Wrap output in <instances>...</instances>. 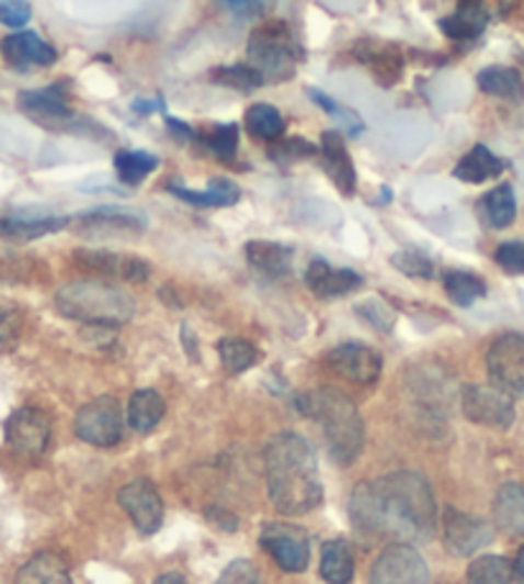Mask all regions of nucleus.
Masks as SVG:
<instances>
[{"mask_svg":"<svg viewBox=\"0 0 524 584\" xmlns=\"http://www.w3.org/2000/svg\"><path fill=\"white\" fill-rule=\"evenodd\" d=\"M487 372L512 397L524 395V334H504L489 346Z\"/></svg>","mask_w":524,"mask_h":584,"instance_id":"nucleus-8","label":"nucleus"},{"mask_svg":"<svg viewBox=\"0 0 524 584\" xmlns=\"http://www.w3.org/2000/svg\"><path fill=\"white\" fill-rule=\"evenodd\" d=\"M349 513L364 534L397 538L399 543L428 541L435 530V495L418 472H395L361 482L353 490Z\"/></svg>","mask_w":524,"mask_h":584,"instance_id":"nucleus-1","label":"nucleus"},{"mask_svg":"<svg viewBox=\"0 0 524 584\" xmlns=\"http://www.w3.org/2000/svg\"><path fill=\"white\" fill-rule=\"evenodd\" d=\"M167 128L172 131L176 138H192V136H195V131H192L187 123L176 121V119H172V115H167Z\"/></svg>","mask_w":524,"mask_h":584,"instance_id":"nucleus-49","label":"nucleus"},{"mask_svg":"<svg viewBox=\"0 0 524 584\" xmlns=\"http://www.w3.org/2000/svg\"><path fill=\"white\" fill-rule=\"evenodd\" d=\"M430 572L412 543L387 546L372 566V584H428Z\"/></svg>","mask_w":524,"mask_h":584,"instance_id":"nucleus-10","label":"nucleus"},{"mask_svg":"<svg viewBox=\"0 0 524 584\" xmlns=\"http://www.w3.org/2000/svg\"><path fill=\"white\" fill-rule=\"evenodd\" d=\"M356 57L361 65L372 67V72L381 85H395L402 77V54L395 46L364 42L356 46Z\"/></svg>","mask_w":524,"mask_h":584,"instance_id":"nucleus-27","label":"nucleus"},{"mask_svg":"<svg viewBox=\"0 0 524 584\" xmlns=\"http://www.w3.org/2000/svg\"><path fill=\"white\" fill-rule=\"evenodd\" d=\"M115 175L123 184L134 188L141 180H146L153 169L159 167V159L149 151H118L113 159Z\"/></svg>","mask_w":524,"mask_h":584,"instance_id":"nucleus-35","label":"nucleus"},{"mask_svg":"<svg viewBox=\"0 0 524 584\" xmlns=\"http://www.w3.org/2000/svg\"><path fill=\"white\" fill-rule=\"evenodd\" d=\"M506 169V161L499 159L494 151L489 149V146L483 144H476L471 151L464 154V157L458 159L456 169H453V175L458 177L460 182H468V184H481L487 180H494Z\"/></svg>","mask_w":524,"mask_h":584,"instance_id":"nucleus-24","label":"nucleus"},{"mask_svg":"<svg viewBox=\"0 0 524 584\" xmlns=\"http://www.w3.org/2000/svg\"><path fill=\"white\" fill-rule=\"evenodd\" d=\"M307 92H310V98L315 100V105H320L322 111L330 113L335 121H341V123H343V126H345V134L358 136L361 131H364V123H361V119H358L356 113L351 111V108H345V105H341V103H335L333 98L326 96V92L315 90V88H310Z\"/></svg>","mask_w":524,"mask_h":584,"instance_id":"nucleus-41","label":"nucleus"},{"mask_svg":"<svg viewBox=\"0 0 524 584\" xmlns=\"http://www.w3.org/2000/svg\"><path fill=\"white\" fill-rule=\"evenodd\" d=\"M77 265L90 269L100 277H111V280L123 282H146L151 274L149 261L134 257V254L121 251H105V249H80L75 251Z\"/></svg>","mask_w":524,"mask_h":584,"instance_id":"nucleus-13","label":"nucleus"},{"mask_svg":"<svg viewBox=\"0 0 524 584\" xmlns=\"http://www.w3.org/2000/svg\"><path fill=\"white\" fill-rule=\"evenodd\" d=\"M218 357L220 364L230 374H243L259 361V349L251 341L238 336H226L218 341Z\"/></svg>","mask_w":524,"mask_h":584,"instance_id":"nucleus-34","label":"nucleus"},{"mask_svg":"<svg viewBox=\"0 0 524 584\" xmlns=\"http://www.w3.org/2000/svg\"><path fill=\"white\" fill-rule=\"evenodd\" d=\"M464 413L468 420L497 430L512 428L517 418L512 395L497 384H468L464 390Z\"/></svg>","mask_w":524,"mask_h":584,"instance_id":"nucleus-7","label":"nucleus"},{"mask_svg":"<svg viewBox=\"0 0 524 584\" xmlns=\"http://www.w3.org/2000/svg\"><path fill=\"white\" fill-rule=\"evenodd\" d=\"M445 292H448V297L456 305L471 307L474 303H479L481 297H487V282L471 272L453 269V272L445 274Z\"/></svg>","mask_w":524,"mask_h":584,"instance_id":"nucleus-36","label":"nucleus"},{"mask_svg":"<svg viewBox=\"0 0 524 584\" xmlns=\"http://www.w3.org/2000/svg\"><path fill=\"white\" fill-rule=\"evenodd\" d=\"M164 397L157 390H138L128 400V426L136 434H151L164 418Z\"/></svg>","mask_w":524,"mask_h":584,"instance_id":"nucleus-29","label":"nucleus"},{"mask_svg":"<svg viewBox=\"0 0 524 584\" xmlns=\"http://www.w3.org/2000/svg\"><path fill=\"white\" fill-rule=\"evenodd\" d=\"M512 576V564L504 557H497V553L471 561L466 572L468 584H510Z\"/></svg>","mask_w":524,"mask_h":584,"instance_id":"nucleus-37","label":"nucleus"},{"mask_svg":"<svg viewBox=\"0 0 524 584\" xmlns=\"http://www.w3.org/2000/svg\"><path fill=\"white\" fill-rule=\"evenodd\" d=\"M218 584H259V576L249 561H233V566L220 576Z\"/></svg>","mask_w":524,"mask_h":584,"instance_id":"nucleus-47","label":"nucleus"},{"mask_svg":"<svg viewBox=\"0 0 524 584\" xmlns=\"http://www.w3.org/2000/svg\"><path fill=\"white\" fill-rule=\"evenodd\" d=\"M494 518L499 526L510 534L524 536V487L517 482H506L497 492L494 499Z\"/></svg>","mask_w":524,"mask_h":584,"instance_id":"nucleus-30","label":"nucleus"},{"mask_svg":"<svg viewBox=\"0 0 524 584\" xmlns=\"http://www.w3.org/2000/svg\"><path fill=\"white\" fill-rule=\"evenodd\" d=\"M246 259L264 277H284L292 269V249L276 242H249L246 244Z\"/></svg>","mask_w":524,"mask_h":584,"instance_id":"nucleus-26","label":"nucleus"},{"mask_svg":"<svg viewBox=\"0 0 524 584\" xmlns=\"http://www.w3.org/2000/svg\"><path fill=\"white\" fill-rule=\"evenodd\" d=\"M261 546L272 553V559L284 572H305L307 561H310L307 536L299 528L287 526V523H266L261 530Z\"/></svg>","mask_w":524,"mask_h":584,"instance_id":"nucleus-11","label":"nucleus"},{"mask_svg":"<svg viewBox=\"0 0 524 584\" xmlns=\"http://www.w3.org/2000/svg\"><path fill=\"white\" fill-rule=\"evenodd\" d=\"M305 52L295 31L284 21H266L249 36V65L257 67L266 82H287Z\"/></svg>","mask_w":524,"mask_h":584,"instance_id":"nucleus-5","label":"nucleus"},{"mask_svg":"<svg viewBox=\"0 0 524 584\" xmlns=\"http://www.w3.org/2000/svg\"><path fill=\"white\" fill-rule=\"evenodd\" d=\"M356 311L364 315V318L372 323V326H376L379 330H391V326H395V321H397V315L395 311H391V307L387 303H381L379 297H372V300H366V303H361Z\"/></svg>","mask_w":524,"mask_h":584,"instance_id":"nucleus-44","label":"nucleus"},{"mask_svg":"<svg viewBox=\"0 0 524 584\" xmlns=\"http://www.w3.org/2000/svg\"><path fill=\"white\" fill-rule=\"evenodd\" d=\"M269 497L284 515H305L322 503V482L315 449L299 434L284 430L264 451Z\"/></svg>","mask_w":524,"mask_h":584,"instance_id":"nucleus-2","label":"nucleus"},{"mask_svg":"<svg viewBox=\"0 0 524 584\" xmlns=\"http://www.w3.org/2000/svg\"><path fill=\"white\" fill-rule=\"evenodd\" d=\"M328 367L343 380L374 384L381 374V357L366 344H341L328 353Z\"/></svg>","mask_w":524,"mask_h":584,"instance_id":"nucleus-14","label":"nucleus"},{"mask_svg":"<svg viewBox=\"0 0 524 584\" xmlns=\"http://www.w3.org/2000/svg\"><path fill=\"white\" fill-rule=\"evenodd\" d=\"M153 584H187V580H184L182 574L169 572V574H161V576H157V580H153Z\"/></svg>","mask_w":524,"mask_h":584,"instance_id":"nucleus-52","label":"nucleus"},{"mask_svg":"<svg viewBox=\"0 0 524 584\" xmlns=\"http://www.w3.org/2000/svg\"><path fill=\"white\" fill-rule=\"evenodd\" d=\"M437 26L453 42H474L489 26V11L481 3H460L458 11L445 15Z\"/></svg>","mask_w":524,"mask_h":584,"instance_id":"nucleus-22","label":"nucleus"},{"mask_svg":"<svg viewBox=\"0 0 524 584\" xmlns=\"http://www.w3.org/2000/svg\"><path fill=\"white\" fill-rule=\"evenodd\" d=\"M69 223V218L57 215H3L0 218V236L13 242H34V238L57 234Z\"/></svg>","mask_w":524,"mask_h":584,"instance_id":"nucleus-23","label":"nucleus"},{"mask_svg":"<svg viewBox=\"0 0 524 584\" xmlns=\"http://www.w3.org/2000/svg\"><path fill=\"white\" fill-rule=\"evenodd\" d=\"M497 265L510 274H524V242H506L494 254Z\"/></svg>","mask_w":524,"mask_h":584,"instance_id":"nucleus-45","label":"nucleus"},{"mask_svg":"<svg viewBox=\"0 0 524 584\" xmlns=\"http://www.w3.org/2000/svg\"><path fill=\"white\" fill-rule=\"evenodd\" d=\"M476 82H479V90L487 92L491 98L512 100V103H520L524 98V80L520 69L514 67H504V65L483 67L479 77H476Z\"/></svg>","mask_w":524,"mask_h":584,"instance_id":"nucleus-28","label":"nucleus"},{"mask_svg":"<svg viewBox=\"0 0 524 584\" xmlns=\"http://www.w3.org/2000/svg\"><path fill=\"white\" fill-rule=\"evenodd\" d=\"M491 538H494V528L489 523L460 513L456 507L445 510V549L456 557H471V553L491 543Z\"/></svg>","mask_w":524,"mask_h":584,"instance_id":"nucleus-15","label":"nucleus"},{"mask_svg":"<svg viewBox=\"0 0 524 584\" xmlns=\"http://www.w3.org/2000/svg\"><path fill=\"white\" fill-rule=\"evenodd\" d=\"M15 584H75L67 561L54 551H42L31 557L19 572Z\"/></svg>","mask_w":524,"mask_h":584,"instance_id":"nucleus-21","label":"nucleus"},{"mask_svg":"<svg viewBox=\"0 0 524 584\" xmlns=\"http://www.w3.org/2000/svg\"><path fill=\"white\" fill-rule=\"evenodd\" d=\"M19 105L23 113L31 115L36 123H44V126H57V123H67L72 119V108H69L65 92L57 85L42 90H23L19 96Z\"/></svg>","mask_w":524,"mask_h":584,"instance_id":"nucleus-20","label":"nucleus"},{"mask_svg":"<svg viewBox=\"0 0 524 584\" xmlns=\"http://www.w3.org/2000/svg\"><path fill=\"white\" fill-rule=\"evenodd\" d=\"M136 113H153V111H164V100L157 98V103H146V100H136L134 103Z\"/></svg>","mask_w":524,"mask_h":584,"instance_id":"nucleus-50","label":"nucleus"},{"mask_svg":"<svg viewBox=\"0 0 524 584\" xmlns=\"http://www.w3.org/2000/svg\"><path fill=\"white\" fill-rule=\"evenodd\" d=\"M220 3H226L228 11L238 19H257L269 8V0H220Z\"/></svg>","mask_w":524,"mask_h":584,"instance_id":"nucleus-48","label":"nucleus"},{"mask_svg":"<svg viewBox=\"0 0 524 584\" xmlns=\"http://www.w3.org/2000/svg\"><path fill=\"white\" fill-rule=\"evenodd\" d=\"M391 265H395V269H399L402 274L414 277V280H430L435 272L433 261H430L422 251H414V249L397 251L395 257H391Z\"/></svg>","mask_w":524,"mask_h":584,"instance_id":"nucleus-42","label":"nucleus"},{"mask_svg":"<svg viewBox=\"0 0 524 584\" xmlns=\"http://www.w3.org/2000/svg\"><path fill=\"white\" fill-rule=\"evenodd\" d=\"M481 215L491 228H506L517 218V198H514L512 184H497L481 198Z\"/></svg>","mask_w":524,"mask_h":584,"instance_id":"nucleus-31","label":"nucleus"},{"mask_svg":"<svg viewBox=\"0 0 524 584\" xmlns=\"http://www.w3.org/2000/svg\"><path fill=\"white\" fill-rule=\"evenodd\" d=\"M203 144L218 159H236L238 154V126L236 123H220V126L207 128L203 134Z\"/></svg>","mask_w":524,"mask_h":584,"instance_id":"nucleus-39","label":"nucleus"},{"mask_svg":"<svg viewBox=\"0 0 524 584\" xmlns=\"http://www.w3.org/2000/svg\"><path fill=\"white\" fill-rule=\"evenodd\" d=\"M320 157L322 169H326L330 180L343 195H353L356 190V167H353L351 154L345 149L343 136L338 131H322L320 136Z\"/></svg>","mask_w":524,"mask_h":584,"instance_id":"nucleus-19","label":"nucleus"},{"mask_svg":"<svg viewBox=\"0 0 524 584\" xmlns=\"http://www.w3.org/2000/svg\"><path fill=\"white\" fill-rule=\"evenodd\" d=\"M118 503L128 513V518L134 520L138 534L153 536L161 528V523H164V503H161V495L149 480H134L123 484L118 492Z\"/></svg>","mask_w":524,"mask_h":584,"instance_id":"nucleus-12","label":"nucleus"},{"mask_svg":"<svg viewBox=\"0 0 524 584\" xmlns=\"http://www.w3.org/2000/svg\"><path fill=\"white\" fill-rule=\"evenodd\" d=\"M57 311L84 326L118 328L134 318V297L105 280H80L57 292Z\"/></svg>","mask_w":524,"mask_h":584,"instance_id":"nucleus-4","label":"nucleus"},{"mask_svg":"<svg viewBox=\"0 0 524 584\" xmlns=\"http://www.w3.org/2000/svg\"><path fill=\"white\" fill-rule=\"evenodd\" d=\"M460 3H481V0H460Z\"/></svg>","mask_w":524,"mask_h":584,"instance_id":"nucleus-53","label":"nucleus"},{"mask_svg":"<svg viewBox=\"0 0 524 584\" xmlns=\"http://www.w3.org/2000/svg\"><path fill=\"white\" fill-rule=\"evenodd\" d=\"M0 52H3L8 65L15 69L49 67L57 61V49L49 42H44L36 31H15V34L5 36Z\"/></svg>","mask_w":524,"mask_h":584,"instance_id":"nucleus-17","label":"nucleus"},{"mask_svg":"<svg viewBox=\"0 0 524 584\" xmlns=\"http://www.w3.org/2000/svg\"><path fill=\"white\" fill-rule=\"evenodd\" d=\"M52 420L38 407H21L5 420V443L19 457L36 459L49 449Z\"/></svg>","mask_w":524,"mask_h":584,"instance_id":"nucleus-9","label":"nucleus"},{"mask_svg":"<svg viewBox=\"0 0 524 584\" xmlns=\"http://www.w3.org/2000/svg\"><path fill=\"white\" fill-rule=\"evenodd\" d=\"M305 282L315 295L326 297V300L349 295V292L358 290L361 284H364L358 272H353V269L333 267V265H328L326 259L310 261V267H307V272H305Z\"/></svg>","mask_w":524,"mask_h":584,"instance_id":"nucleus-18","label":"nucleus"},{"mask_svg":"<svg viewBox=\"0 0 524 584\" xmlns=\"http://www.w3.org/2000/svg\"><path fill=\"white\" fill-rule=\"evenodd\" d=\"M75 434L84 443L100 446V449H111L118 443L123 438V413L118 400L105 395L82 405L75 415Z\"/></svg>","mask_w":524,"mask_h":584,"instance_id":"nucleus-6","label":"nucleus"},{"mask_svg":"<svg viewBox=\"0 0 524 584\" xmlns=\"http://www.w3.org/2000/svg\"><path fill=\"white\" fill-rule=\"evenodd\" d=\"M514 580H517V584H524V546L517 551V559H514Z\"/></svg>","mask_w":524,"mask_h":584,"instance_id":"nucleus-51","label":"nucleus"},{"mask_svg":"<svg viewBox=\"0 0 524 584\" xmlns=\"http://www.w3.org/2000/svg\"><path fill=\"white\" fill-rule=\"evenodd\" d=\"M31 21L29 0H0V23L11 29H21Z\"/></svg>","mask_w":524,"mask_h":584,"instance_id":"nucleus-46","label":"nucleus"},{"mask_svg":"<svg viewBox=\"0 0 524 584\" xmlns=\"http://www.w3.org/2000/svg\"><path fill=\"white\" fill-rule=\"evenodd\" d=\"M23 326L21 307L11 300H0V351H11L19 344Z\"/></svg>","mask_w":524,"mask_h":584,"instance_id":"nucleus-40","label":"nucleus"},{"mask_svg":"<svg viewBox=\"0 0 524 584\" xmlns=\"http://www.w3.org/2000/svg\"><path fill=\"white\" fill-rule=\"evenodd\" d=\"M213 82L218 85H226V88H236V90H257L261 88V85H266L264 77H261V72L257 67H251L249 61L246 65H230V67H220L215 69V72L210 75Z\"/></svg>","mask_w":524,"mask_h":584,"instance_id":"nucleus-38","label":"nucleus"},{"mask_svg":"<svg viewBox=\"0 0 524 584\" xmlns=\"http://www.w3.org/2000/svg\"><path fill=\"white\" fill-rule=\"evenodd\" d=\"M297 411L320 423L328 453L338 464H353L364 449V418L345 392L335 388H318L297 397Z\"/></svg>","mask_w":524,"mask_h":584,"instance_id":"nucleus-3","label":"nucleus"},{"mask_svg":"<svg viewBox=\"0 0 524 584\" xmlns=\"http://www.w3.org/2000/svg\"><path fill=\"white\" fill-rule=\"evenodd\" d=\"M77 226H80L82 234L90 236H136L146 231V215L130 211V207L103 205L95 207V211L77 215Z\"/></svg>","mask_w":524,"mask_h":584,"instance_id":"nucleus-16","label":"nucleus"},{"mask_svg":"<svg viewBox=\"0 0 524 584\" xmlns=\"http://www.w3.org/2000/svg\"><path fill=\"white\" fill-rule=\"evenodd\" d=\"M243 126L253 138H259V142H280V138L284 136L282 113L276 111L274 105H266V103L251 105L249 111H246Z\"/></svg>","mask_w":524,"mask_h":584,"instance_id":"nucleus-33","label":"nucleus"},{"mask_svg":"<svg viewBox=\"0 0 524 584\" xmlns=\"http://www.w3.org/2000/svg\"><path fill=\"white\" fill-rule=\"evenodd\" d=\"M356 572L353 553L345 541H328L322 546L320 557V574L328 584H349Z\"/></svg>","mask_w":524,"mask_h":584,"instance_id":"nucleus-32","label":"nucleus"},{"mask_svg":"<svg viewBox=\"0 0 524 584\" xmlns=\"http://www.w3.org/2000/svg\"><path fill=\"white\" fill-rule=\"evenodd\" d=\"M169 192L182 200V203H190L195 207H228L236 205L238 198H241V188L233 180H226V177H215L207 184V190H190L180 188V184H169Z\"/></svg>","mask_w":524,"mask_h":584,"instance_id":"nucleus-25","label":"nucleus"},{"mask_svg":"<svg viewBox=\"0 0 524 584\" xmlns=\"http://www.w3.org/2000/svg\"><path fill=\"white\" fill-rule=\"evenodd\" d=\"M320 149L315 146L312 142H307V138H284V142H280L276 146H272V159L280 161V165H284V161H297V159H305V157H315Z\"/></svg>","mask_w":524,"mask_h":584,"instance_id":"nucleus-43","label":"nucleus"}]
</instances>
